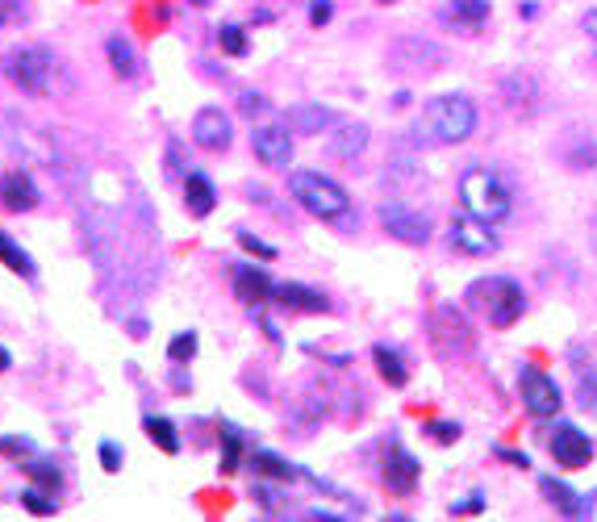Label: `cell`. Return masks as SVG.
<instances>
[{
    "label": "cell",
    "instance_id": "1",
    "mask_svg": "<svg viewBox=\"0 0 597 522\" xmlns=\"http://www.w3.org/2000/svg\"><path fill=\"white\" fill-rule=\"evenodd\" d=\"M476 101L464 93H443V96H430L418 122H413V143L422 147H455V143H468L476 134Z\"/></svg>",
    "mask_w": 597,
    "mask_h": 522
},
{
    "label": "cell",
    "instance_id": "2",
    "mask_svg": "<svg viewBox=\"0 0 597 522\" xmlns=\"http://www.w3.org/2000/svg\"><path fill=\"white\" fill-rule=\"evenodd\" d=\"M289 192H293V201L305 213H314L322 222H347L352 218L347 188L338 185V180H331V176H322V171H293L289 176Z\"/></svg>",
    "mask_w": 597,
    "mask_h": 522
},
{
    "label": "cell",
    "instance_id": "3",
    "mask_svg": "<svg viewBox=\"0 0 597 522\" xmlns=\"http://www.w3.org/2000/svg\"><path fill=\"white\" fill-rule=\"evenodd\" d=\"M460 201H464L468 213L485 218V222H505L510 209H514V192L505 188V180L485 164H472V168L460 176Z\"/></svg>",
    "mask_w": 597,
    "mask_h": 522
},
{
    "label": "cell",
    "instance_id": "4",
    "mask_svg": "<svg viewBox=\"0 0 597 522\" xmlns=\"http://www.w3.org/2000/svg\"><path fill=\"white\" fill-rule=\"evenodd\" d=\"M468 301L472 305H481L489 317V326H498V331H510L526 310V293L519 280L510 276H489V280H476L472 289H468Z\"/></svg>",
    "mask_w": 597,
    "mask_h": 522
},
{
    "label": "cell",
    "instance_id": "5",
    "mask_svg": "<svg viewBox=\"0 0 597 522\" xmlns=\"http://www.w3.org/2000/svg\"><path fill=\"white\" fill-rule=\"evenodd\" d=\"M0 67L9 75V84L21 88L30 96H46L51 93V55L46 51H34V46H18L0 59Z\"/></svg>",
    "mask_w": 597,
    "mask_h": 522
},
{
    "label": "cell",
    "instance_id": "6",
    "mask_svg": "<svg viewBox=\"0 0 597 522\" xmlns=\"http://www.w3.org/2000/svg\"><path fill=\"white\" fill-rule=\"evenodd\" d=\"M448 239L451 247L460 251V255H468V260H489L493 251H498V230H493V222H485V218H476V213H455L448 226Z\"/></svg>",
    "mask_w": 597,
    "mask_h": 522
},
{
    "label": "cell",
    "instance_id": "7",
    "mask_svg": "<svg viewBox=\"0 0 597 522\" xmlns=\"http://www.w3.org/2000/svg\"><path fill=\"white\" fill-rule=\"evenodd\" d=\"M380 226L389 230L392 239H401L410 247L430 243V218L418 206H406V201H385L380 206Z\"/></svg>",
    "mask_w": 597,
    "mask_h": 522
},
{
    "label": "cell",
    "instance_id": "8",
    "mask_svg": "<svg viewBox=\"0 0 597 522\" xmlns=\"http://www.w3.org/2000/svg\"><path fill=\"white\" fill-rule=\"evenodd\" d=\"M519 393H523L526 414H535V418H556L564 406L561 385L547 373H540V368H523V373H519Z\"/></svg>",
    "mask_w": 597,
    "mask_h": 522
},
{
    "label": "cell",
    "instance_id": "9",
    "mask_svg": "<svg viewBox=\"0 0 597 522\" xmlns=\"http://www.w3.org/2000/svg\"><path fill=\"white\" fill-rule=\"evenodd\" d=\"M547 448H552V460L561 468H585L594 460V439L580 427H573V422H561V427L552 430Z\"/></svg>",
    "mask_w": 597,
    "mask_h": 522
},
{
    "label": "cell",
    "instance_id": "10",
    "mask_svg": "<svg viewBox=\"0 0 597 522\" xmlns=\"http://www.w3.org/2000/svg\"><path fill=\"white\" fill-rule=\"evenodd\" d=\"M192 143L206 150H226L234 143V126H230V113H222L218 105H206L192 117Z\"/></svg>",
    "mask_w": 597,
    "mask_h": 522
},
{
    "label": "cell",
    "instance_id": "11",
    "mask_svg": "<svg viewBox=\"0 0 597 522\" xmlns=\"http://www.w3.org/2000/svg\"><path fill=\"white\" fill-rule=\"evenodd\" d=\"M251 147H255V155H260L268 168H289V159H293V130L268 122V126H260V130L251 134Z\"/></svg>",
    "mask_w": 597,
    "mask_h": 522
},
{
    "label": "cell",
    "instance_id": "12",
    "mask_svg": "<svg viewBox=\"0 0 597 522\" xmlns=\"http://www.w3.org/2000/svg\"><path fill=\"white\" fill-rule=\"evenodd\" d=\"M418 477H422V460H413L401 443H392L389 456H385V481H389L392 493L410 498L413 489H418Z\"/></svg>",
    "mask_w": 597,
    "mask_h": 522
},
{
    "label": "cell",
    "instance_id": "13",
    "mask_svg": "<svg viewBox=\"0 0 597 522\" xmlns=\"http://www.w3.org/2000/svg\"><path fill=\"white\" fill-rule=\"evenodd\" d=\"M272 301L284 305V310H297V314H322L331 310V297L322 289H310V284H297V280H284L272 289Z\"/></svg>",
    "mask_w": 597,
    "mask_h": 522
},
{
    "label": "cell",
    "instance_id": "14",
    "mask_svg": "<svg viewBox=\"0 0 597 522\" xmlns=\"http://www.w3.org/2000/svg\"><path fill=\"white\" fill-rule=\"evenodd\" d=\"M540 489H543V498L556 505L561 514H568V519H589V514H594V498H589V493H577V489L556 481V477H540Z\"/></svg>",
    "mask_w": 597,
    "mask_h": 522
},
{
    "label": "cell",
    "instance_id": "15",
    "mask_svg": "<svg viewBox=\"0 0 597 522\" xmlns=\"http://www.w3.org/2000/svg\"><path fill=\"white\" fill-rule=\"evenodd\" d=\"M0 201L4 209H13V213H25V209L38 206V185L30 171H4L0 176Z\"/></svg>",
    "mask_w": 597,
    "mask_h": 522
},
{
    "label": "cell",
    "instance_id": "16",
    "mask_svg": "<svg viewBox=\"0 0 597 522\" xmlns=\"http://www.w3.org/2000/svg\"><path fill=\"white\" fill-rule=\"evenodd\" d=\"M272 280H268V272L263 268H255V263H239L234 268V293H239V301H247L251 310H260L263 301H272Z\"/></svg>",
    "mask_w": 597,
    "mask_h": 522
},
{
    "label": "cell",
    "instance_id": "17",
    "mask_svg": "<svg viewBox=\"0 0 597 522\" xmlns=\"http://www.w3.org/2000/svg\"><path fill=\"white\" fill-rule=\"evenodd\" d=\"M368 138H373V130L364 122H335L331 126V155L343 159V164H352L355 155H364Z\"/></svg>",
    "mask_w": 597,
    "mask_h": 522
},
{
    "label": "cell",
    "instance_id": "18",
    "mask_svg": "<svg viewBox=\"0 0 597 522\" xmlns=\"http://www.w3.org/2000/svg\"><path fill=\"white\" fill-rule=\"evenodd\" d=\"M218 206V188L209 180L206 171H188L185 176V209L192 218H209Z\"/></svg>",
    "mask_w": 597,
    "mask_h": 522
},
{
    "label": "cell",
    "instance_id": "19",
    "mask_svg": "<svg viewBox=\"0 0 597 522\" xmlns=\"http://www.w3.org/2000/svg\"><path fill=\"white\" fill-rule=\"evenodd\" d=\"M335 122H338V113L326 109V105H293V109H289V126L297 134H322V130H331Z\"/></svg>",
    "mask_w": 597,
    "mask_h": 522
},
{
    "label": "cell",
    "instance_id": "20",
    "mask_svg": "<svg viewBox=\"0 0 597 522\" xmlns=\"http://www.w3.org/2000/svg\"><path fill=\"white\" fill-rule=\"evenodd\" d=\"M373 359H376V373L385 376L392 389H406V385H410V368H406L401 352H392V347H385V343H376Z\"/></svg>",
    "mask_w": 597,
    "mask_h": 522
},
{
    "label": "cell",
    "instance_id": "21",
    "mask_svg": "<svg viewBox=\"0 0 597 522\" xmlns=\"http://www.w3.org/2000/svg\"><path fill=\"white\" fill-rule=\"evenodd\" d=\"M243 460H247L243 430L234 427V422H222V460H218V468L230 477V472H239V464H243Z\"/></svg>",
    "mask_w": 597,
    "mask_h": 522
},
{
    "label": "cell",
    "instance_id": "22",
    "mask_svg": "<svg viewBox=\"0 0 597 522\" xmlns=\"http://www.w3.org/2000/svg\"><path fill=\"white\" fill-rule=\"evenodd\" d=\"M143 430H147V439L159 451H168V456H176V451H180V430H176V422H168V418L147 414V418H143Z\"/></svg>",
    "mask_w": 597,
    "mask_h": 522
},
{
    "label": "cell",
    "instance_id": "23",
    "mask_svg": "<svg viewBox=\"0 0 597 522\" xmlns=\"http://www.w3.org/2000/svg\"><path fill=\"white\" fill-rule=\"evenodd\" d=\"M251 468H255L260 477H272V481H293V477H301V468H293L284 456H276V451H268V448H255Z\"/></svg>",
    "mask_w": 597,
    "mask_h": 522
},
{
    "label": "cell",
    "instance_id": "24",
    "mask_svg": "<svg viewBox=\"0 0 597 522\" xmlns=\"http://www.w3.org/2000/svg\"><path fill=\"white\" fill-rule=\"evenodd\" d=\"M105 55H109V67L122 80H130L134 72H138V59H134V46H130V38H122V34H113L109 42H105Z\"/></svg>",
    "mask_w": 597,
    "mask_h": 522
},
{
    "label": "cell",
    "instance_id": "25",
    "mask_svg": "<svg viewBox=\"0 0 597 522\" xmlns=\"http://www.w3.org/2000/svg\"><path fill=\"white\" fill-rule=\"evenodd\" d=\"M21 468H25V477H30L38 489H51V493H59V486H63V472H59L55 464H46L42 456H30V460H21Z\"/></svg>",
    "mask_w": 597,
    "mask_h": 522
},
{
    "label": "cell",
    "instance_id": "26",
    "mask_svg": "<svg viewBox=\"0 0 597 522\" xmlns=\"http://www.w3.org/2000/svg\"><path fill=\"white\" fill-rule=\"evenodd\" d=\"M0 263H4L9 272H18V276H25V280L34 276V260H30V255L21 251V243H13V239H9L4 230H0Z\"/></svg>",
    "mask_w": 597,
    "mask_h": 522
},
{
    "label": "cell",
    "instance_id": "27",
    "mask_svg": "<svg viewBox=\"0 0 597 522\" xmlns=\"http://www.w3.org/2000/svg\"><path fill=\"white\" fill-rule=\"evenodd\" d=\"M451 18L468 30H481L489 21V0H451Z\"/></svg>",
    "mask_w": 597,
    "mask_h": 522
},
{
    "label": "cell",
    "instance_id": "28",
    "mask_svg": "<svg viewBox=\"0 0 597 522\" xmlns=\"http://www.w3.org/2000/svg\"><path fill=\"white\" fill-rule=\"evenodd\" d=\"M197 355V331H180V335H171V343H168V359H171V368L180 364L185 368L188 359Z\"/></svg>",
    "mask_w": 597,
    "mask_h": 522
},
{
    "label": "cell",
    "instance_id": "29",
    "mask_svg": "<svg viewBox=\"0 0 597 522\" xmlns=\"http://www.w3.org/2000/svg\"><path fill=\"white\" fill-rule=\"evenodd\" d=\"M218 42H222V51L230 59H243L247 55V34H243V25H234V21H222V30H218Z\"/></svg>",
    "mask_w": 597,
    "mask_h": 522
},
{
    "label": "cell",
    "instance_id": "30",
    "mask_svg": "<svg viewBox=\"0 0 597 522\" xmlns=\"http://www.w3.org/2000/svg\"><path fill=\"white\" fill-rule=\"evenodd\" d=\"M21 505L30 510V514H55L59 502H55V493L51 489H21Z\"/></svg>",
    "mask_w": 597,
    "mask_h": 522
},
{
    "label": "cell",
    "instance_id": "31",
    "mask_svg": "<svg viewBox=\"0 0 597 522\" xmlns=\"http://www.w3.org/2000/svg\"><path fill=\"white\" fill-rule=\"evenodd\" d=\"M0 456H25V460H30V456H38V448H34V439H25V435H4V439H0Z\"/></svg>",
    "mask_w": 597,
    "mask_h": 522
},
{
    "label": "cell",
    "instance_id": "32",
    "mask_svg": "<svg viewBox=\"0 0 597 522\" xmlns=\"http://www.w3.org/2000/svg\"><path fill=\"white\" fill-rule=\"evenodd\" d=\"M96 456H101V468H105V472H122V460H126V456H122V448H117L113 439H101Z\"/></svg>",
    "mask_w": 597,
    "mask_h": 522
},
{
    "label": "cell",
    "instance_id": "33",
    "mask_svg": "<svg viewBox=\"0 0 597 522\" xmlns=\"http://www.w3.org/2000/svg\"><path fill=\"white\" fill-rule=\"evenodd\" d=\"M239 243H243V251H251V255H260V260H276V247L263 243V239H255L251 230H239Z\"/></svg>",
    "mask_w": 597,
    "mask_h": 522
},
{
    "label": "cell",
    "instance_id": "34",
    "mask_svg": "<svg viewBox=\"0 0 597 522\" xmlns=\"http://www.w3.org/2000/svg\"><path fill=\"white\" fill-rule=\"evenodd\" d=\"M21 18H30V0H0V30Z\"/></svg>",
    "mask_w": 597,
    "mask_h": 522
},
{
    "label": "cell",
    "instance_id": "35",
    "mask_svg": "<svg viewBox=\"0 0 597 522\" xmlns=\"http://www.w3.org/2000/svg\"><path fill=\"white\" fill-rule=\"evenodd\" d=\"M580 406L589 414H597V373H580Z\"/></svg>",
    "mask_w": 597,
    "mask_h": 522
},
{
    "label": "cell",
    "instance_id": "36",
    "mask_svg": "<svg viewBox=\"0 0 597 522\" xmlns=\"http://www.w3.org/2000/svg\"><path fill=\"white\" fill-rule=\"evenodd\" d=\"M239 109H243L247 117H255V113L268 109V96H260L255 88H247V93H239Z\"/></svg>",
    "mask_w": 597,
    "mask_h": 522
},
{
    "label": "cell",
    "instance_id": "37",
    "mask_svg": "<svg viewBox=\"0 0 597 522\" xmlns=\"http://www.w3.org/2000/svg\"><path fill=\"white\" fill-rule=\"evenodd\" d=\"M427 435H430V439H439V443H455V439H460L464 430L455 427V422H430Z\"/></svg>",
    "mask_w": 597,
    "mask_h": 522
},
{
    "label": "cell",
    "instance_id": "38",
    "mask_svg": "<svg viewBox=\"0 0 597 522\" xmlns=\"http://www.w3.org/2000/svg\"><path fill=\"white\" fill-rule=\"evenodd\" d=\"M331 18H335V4H331V0H310V21H314L317 30H322Z\"/></svg>",
    "mask_w": 597,
    "mask_h": 522
},
{
    "label": "cell",
    "instance_id": "39",
    "mask_svg": "<svg viewBox=\"0 0 597 522\" xmlns=\"http://www.w3.org/2000/svg\"><path fill=\"white\" fill-rule=\"evenodd\" d=\"M498 456H502V460H505V464H510V468H523V472H526V468H531V456H526V451L498 448Z\"/></svg>",
    "mask_w": 597,
    "mask_h": 522
},
{
    "label": "cell",
    "instance_id": "40",
    "mask_svg": "<svg viewBox=\"0 0 597 522\" xmlns=\"http://www.w3.org/2000/svg\"><path fill=\"white\" fill-rule=\"evenodd\" d=\"M485 505V498L481 493H472V498H464V502H451V514H476Z\"/></svg>",
    "mask_w": 597,
    "mask_h": 522
},
{
    "label": "cell",
    "instance_id": "41",
    "mask_svg": "<svg viewBox=\"0 0 597 522\" xmlns=\"http://www.w3.org/2000/svg\"><path fill=\"white\" fill-rule=\"evenodd\" d=\"M171 389H180V393L192 389V380H188V376L180 373V364H176V373H171Z\"/></svg>",
    "mask_w": 597,
    "mask_h": 522
},
{
    "label": "cell",
    "instance_id": "42",
    "mask_svg": "<svg viewBox=\"0 0 597 522\" xmlns=\"http://www.w3.org/2000/svg\"><path fill=\"white\" fill-rule=\"evenodd\" d=\"M580 25H585V34H589V38L597 42V9H589V13L580 18Z\"/></svg>",
    "mask_w": 597,
    "mask_h": 522
},
{
    "label": "cell",
    "instance_id": "43",
    "mask_svg": "<svg viewBox=\"0 0 597 522\" xmlns=\"http://www.w3.org/2000/svg\"><path fill=\"white\" fill-rule=\"evenodd\" d=\"M519 13H523V18H540V4H535V0H526V4H519Z\"/></svg>",
    "mask_w": 597,
    "mask_h": 522
},
{
    "label": "cell",
    "instance_id": "44",
    "mask_svg": "<svg viewBox=\"0 0 597 522\" xmlns=\"http://www.w3.org/2000/svg\"><path fill=\"white\" fill-rule=\"evenodd\" d=\"M130 335H134V338L147 335V322H143V317H134V322H130Z\"/></svg>",
    "mask_w": 597,
    "mask_h": 522
},
{
    "label": "cell",
    "instance_id": "45",
    "mask_svg": "<svg viewBox=\"0 0 597 522\" xmlns=\"http://www.w3.org/2000/svg\"><path fill=\"white\" fill-rule=\"evenodd\" d=\"M9 364H13V355H9V347H0V373H9Z\"/></svg>",
    "mask_w": 597,
    "mask_h": 522
},
{
    "label": "cell",
    "instance_id": "46",
    "mask_svg": "<svg viewBox=\"0 0 597 522\" xmlns=\"http://www.w3.org/2000/svg\"><path fill=\"white\" fill-rule=\"evenodd\" d=\"M188 4H197V9H206V4H209V0H188Z\"/></svg>",
    "mask_w": 597,
    "mask_h": 522
},
{
    "label": "cell",
    "instance_id": "47",
    "mask_svg": "<svg viewBox=\"0 0 597 522\" xmlns=\"http://www.w3.org/2000/svg\"><path fill=\"white\" fill-rule=\"evenodd\" d=\"M380 4H392V0H380Z\"/></svg>",
    "mask_w": 597,
    "mask_h": 522
},
{
    "label": "cell",
    "instance_id": "48",
    "mask_svg": "<svg viewBox=\"0 0 597 522\" xmlns=\"http://www.w3.org/2000/svg\"><path fill=\"white\" fill-rule=\"evenodd\" d=\"M305 4H310V0H305Z\"/></svg>",
    "mask_w": 597,
    "mask_h": 522
}]
</instances>
